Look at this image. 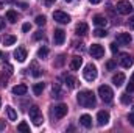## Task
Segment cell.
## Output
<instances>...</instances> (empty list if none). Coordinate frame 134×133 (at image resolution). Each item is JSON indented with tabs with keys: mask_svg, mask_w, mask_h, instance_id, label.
<instances>
[{
	"mask_svg": "<svg viewBox=\"0 0 134 133\" xmlns=\"http://www.w3.org/2000/svg\"><path fill=\"white\" fill-rule=\"evenodd\" d=\"M80 124H81L83 127H86V129H91V127H92V117H91L89 114H83V116L80 117Z\"/></svg>",
	"mask_w": 134,
	"mask_h": 133,
	"instance_id": "e0dca14e",
	"label": "cell"
},
{
	"mask_svg": "<svg viewBox=\"0 0 134 133\" xmlns=\"http://www.w3.org/2000/svg\"><path fill=\"white\" fill-rule=\"evenodd\" d=\"M52 91H53V97H56V99H61V97H63V91H61L59 83H53Z\"/></svg>",
	"mask_w": 134,
	"mask_h": 133,
	"instance_id": "7402d4cb",
	"label": "cell"
},
{
	"mask_svg": "<svg viewBox=\"0 0 134 133\" xmlns=\"http://www.w3.org/2000/svg\"><path fill=\"white\" fill-rule=\"evenodd\" d=\"M126 91H128V93H133V91H134V81H133V83H128Z\"/></svg>",
	"mask_w": 134,
	"mask_h": 133,
	"instance_id": "d590c367",
	"label": "cell"
},
{
	"mask_svg": "<svg viewBox=\"0 0 134 133\" xmlns=\"http://www.w3.org/2000/svg\"><path fill=\"white\" fill-rule=\"evenodd\" d=\"M117 44H120V45H130L131 44V34L130 33H120L117 36Z\"/></svg>",
	"mask_w": 134,
	"mask_h": 133,
	"instance_id": "7c38bea8",
	"label": "cell"
},
{
	"mask_svg": "<svg viewBox=\"0 0 134 133\" xmlns=\"http://www.w3.org/2000/svg\"><path fill=\"white\" fill-rule=\"evenodd\" d=\"M128 119H130V122H131V125L134 127V106L131 108V111H130V114H128Z\"/></svg>",
	"mask_w": 134,
	"mask_h": 133,
	"instance_id": "4dcf8cb0",
	"label": "cell"
},
{
	"mask_svg": "<svg viewBox=\"0 0 134 133\" xmlns=\"http://www.w3.org/2000/svg\"><path fill=\"white\" fill-rule=\"evenodd\" d=\"M76 102H78L81 106H84V108H92V106H95V103H97L95 94H94L92 91H81V93H78Z\"/></svg>",
	"mask_w": 134,
	"mask_h": 133,
	"instance_id": "6da1fadb",
	"label": "cell"
},
{
	"mask_svg": "<svg viewBox=\"0 0 134 133\" xmlns=\"http://www.w3.org/2000/svg\"><path fill=\"white\" fill-rule=\"evenodd\" d=\"M122 102H123V103H130V102H131V97H130L128 94H122Z\"/></svg>",
	"mask_w": 134,
	"mask_h": 133,
	"instance_id": "d6a6232c",
	"label": "cell"
},
{
	"mask_svg": "<svg viewBox=\"0 0 134 133\" xmlns=\"http://www.w3.org/2000/svg\"><path fill=\"white\" fill-rule=\"evenodd\" d=\"M111 50H112V53H117V44L115 42L111 44Z\"/></svg>",
	"mask_w": 134,
	"mask_h": 133,
	"instance_id": "f35d334b",
	"label": "cell"
},
{
	"mask_svg": "<svg viewBox=\"0 0 134 133\" xmlns=\"http://www.w3.org/2000/svg\"><path fill=\"white\" fill-rule=\"evenodd\" d=\"M5 129V121H0V130H3Z\"/></svg>",
	"mask_w": 134,
	"mask_h": 133,
	"instance_id": "b9f144b4",
	"label": "cell"
},
{
	"mask_svg": "<svg viewBox=\"0 0 134 133\" xmlns=\"http://www.w3.org/2000/svg\"><path fill=\"white\" fill-rule=\"evenodd\" d=\"M6 114H8L9 121H16L17 119V113H16V110L13 106H6Z\"/></svg>",
	"mask_w": 134,
	"mask_h": 133,
	"instance_id": "603a6c76",
	"label": "cell"
},
{
	"mask_svg": "<svg viewBox=\"0 0 134 133\" xmlns=\"http://www.w3.org/2000/svg\"><path fill=\"white\" fill-rule=\"evenodd\" d=\"M6 19H8L11 24H16L17 19H19V16H17V13H16L14 9H8V11H6Z\"/></svg>",
	"mask_w": 134,
	"mask_h": 133,
	"instance_id": "44dd1931",
	"label": "cell"
},
{
	"mask_svg": "<svg viewBox=\"0 0 134 133\" xmlns=\"http://www.w3.org/2000/svg\"><path fill=\"white\" fill-rule=\"evenodd\" d=\"M47 55H48V49L47 47H41L39 50H37V58H47Z\"/></svg>",
	"mask_w": 134,
	"mask_h": 133,
	"instance_id": "4316f807",
	"label": "cell"
},
{
	"mask_svg": "<svg viewBox=\"0 0 134 133\" xmlns=\"http://www.w3.org/2000/svg\"><path fill=\"white\" fill-rule=\"evenodd\" d=\"M98 96L101 97L103 102H111L114 99V93H112L111 86H108V85H101L98 88Z\"/></svg>",
	"mask_w": 134,
	"mask_h": 133,
	"instance_id": "7a4b0ae2",
	"label": "cell"
},
{
	"mask_svg": "<svg viewBox=\"0 0 134 133\" xmlns=\"http://www.w3.org/2000/svg\"><path fill=\"white\" fill-rule=\"evenodd\" d=\"M66 2H70V0H66Z\"/></svg>",
	"mask_w": 134,
	"mask_h": 133,
	"instance_id": "7dc6e473",
	"label": "cell"
},
{
	"mask_svg": "<svg viewBox=\"0 0 134 133\" xmlns=\"http://www.w3.org/2000/svg\"><path fill=\"white\" fill-rule=\"evenodd\" d=\"M0 58H3V53H2V52H0Z\"/></svg>",
	"mask_w": 134,
	"mask_h": 133,
	"instance_id": "f6af8a7d",
	"label": "cell"
},
{
	"mask_svg": "<svg viewBox=\"0 0 134 133\" xmlns=\"http://www.w3.org/2000/svg\"><path fill=\"white\" fill-rule=\"evenodd\" d=\"M27 91H28V88H27L25 85H16V86L13 88V94H14V96H25Z\"/></svg>",
	"mask_w": 134,
	"mask_h": 133,
	"instance_id": "5bb4252c",
	"label": "cell"
},
{
	"mask_svg": "<svg viewBox=\"0 0 134 133\" xmlns=\"http://www.w3.org/2000/svg\"><path fill=\"white\" fill-rule=\"evenodd\" d=\"M30 28H31L30 24H24V25H22V32H30Z\"/></svg>",
	"mask_w": 134,
	"mask_h": 133,
	"instance_id": "e575fe53",
	"label": "cell"
},
{
	"mask_svg": "<svg viewBox=\"0 0 134 133\" xmlns=\"http://www.w3.org/2000/svg\"><path fill=\"white\" fill-rule=\"evenodd\" d=\"M42 91H44V83H36V85L33 86V93L36 94V96H41Z\"/></svg>",
	"mask_w": 134,
	"mask_h": 133,
	"instance_id": "d4e9b609",
	"label": "cell"
},
{
	"mask_svg": "<svg viewBox=\"0 0 134 133\" xmlns=\"http://www.w3.org/2000/svg\"><path fill=\"white\" fill-rule=\"evenodd\" d=\"M83 64V58L81 57H73L70 61V69L72 70H80V67Z\"/></svg>",
	"mask_w": 134,
	"mask_h": 133,
	"instance_id": "2e32d148",
	"label": "cell"
},
{
	"mask_svg": "<svg viewBox=\"0 0 134 133\" xmlns=\"http://www.w3.org/2000/svg\"><path fill=\"white\" fill-rule=\"evenodd\" d=\"M108 122H109V113L104 111V110L98 111V114H97V124H98L100 127H103V125H106Z\"/></svg>",
	"mask_w": 134,
	"mask_h": 133,
	"instance_id": "30bf717a",
	"label": "cell"
},
{
	"mask_svg": "<svg viewBox=\"0 0 134 133\" xmlns=\"http://www.w3.org/2000/svg\"><path fill=\"white\" fill-rule=\"evenodd\" d=\"M31 70H33V75H34V77H39V75H41V72H39L41 69L37 67V64H36V63H31Z\"/></svg>",
	"mask_w": 134,
	"mask_h": 133,
	"instance_id": "83f0119b",
	"label": "cell"
},
{
	"mask_svg": "<svg viewBox=\"0 0 134 133\" xmlns=\"http://www.w3.org/2000/svg\"><path fill=\"white\" fill-rule=\"evenodd\" d=\"M14 58H16L19 63H24V61L27 60V50H25L24 47H17V49L14 50Z\"/></svg>",
	"mask_w": 134,
	"mask_h": 133,
	"instance_id": "8fae6325",
	"label": "cell"
},
{
	"mask_svg": "<svg viewBox=\"0 0 134 133\" xmlns=\"http://www.w3.org/2000/svg\"><path fill=\"white\" fill-rule=\"evenodd\" d=\"M117 11H119L120 14H131V13H133V5H131V2H128V0H120V2L117 3Z\"/></svg>",
	"mask_w": 134,
	"mask_h": 133,
	"instance_id": "5b68a950",
	"label": "cell"
},
{
	"mask_svg": "<svg viewBox=\"0 0 134 133\" xmlns=\"http://www.w3.org/2000/svg\"><path fill=\"white\" fill-rule=\"evenodd\" d=\"M123 83H125V74H123V72H119V74H115V75L112 77V85H114V86L119 88V86H122Z\"/></svg>",
	"mask_w": 134,
	"mask_h": 133,
	"instance_id": "4fadbf2b",
	"label": "cell"
},
{
	"mask_svg": "<svg viewBox=\"0 0 134 133\" xmlns=\"http://www.w3.org/2000/svg\"><path fill=\"white\" fill-rule=\"evenodd\" d=\"M45 2H47V3H48V5H50V3H53V2H55V0H45Z\"/></svg>",
	"mask_w": 134,
	"mask_h": 133,
	"instance_id": "7bdbcfd3",
	"label": "cell"
},
{
	"mask_svg": "<svg viewBox=\"0 0 134 133\" xmlns=\"http://www.w3.org/2000/svg\"><path fill=\"white\" fill-rule=\"evenodd\" d=\"M97 75H98V70H97V67L94 66V64H87V66L84 67V70H83V77L87 81H94L97 78Z\"/></svg>",
	"mask_w": 134,
	"mask_h": 133,
	"instance_id": "3957f363",
	"label": "cell"
},
{
	"mask_svg": "<svg viewBox=\"0 0 134 133\" xmlns=\"http://www.w3.org/2000/svg\"><path fill=\"white\" fill-rule=\"evenodd\" d=\"M115 66H117V64H115L114 61H108V63H106V67H108L109 70H112V69H115Z\"/></svg>",
	"mask_w": 134,
	"mask_h": 133,
	"instance_id": "836d02e7",
	"label": "cell"
},
{
	"mask_svg": "<svg viewBox=\"0 0 134 133\" xmlns=\"http://www.w3.org/2000/svg\"><path fill=\"white\" fill-rule=\"evenodd\" d=\"M63 63H64V55H59V57H58V61L55 63V66L59 67V66H63Z\"/></svg>",
	"mask_w": 134,
	"mask_h": 133,
	"instance_id": "1f68e13d",
	"label": "cell"
},
{
	"mask_svg": "<svg viewBox=\"0 0 134 133\" xmlns=\"http://www.w3.org/2000/svg\"><path fill=\"white\" fill-rule=\"evenodd\" d=\"M41 38H44V33H42V32H36V34H34V39H41Z\"/></svg>",
	"mask_w": 134,
	"mask_h": 133,
	"instance_id": "74e56055",
	"label": "cell"
},
{
	"mask_svg": "<svg viewBox=\"0 0 134 133\" xmlns=\"http://www.w3.org/2000/svg\"><path fill=\"white\" fill-rule=\"evenodd\" d=\"M89 53L92 55V58H101L104 55V49L101 47L100 44H92L89 47Z\"/></svg>",
	"mask_w": 134,
	"mask_h": 133,
	"instance_id": "52a82bcc",
	"label": "cell"
},
{
	"mask_svg": "<svg viewBox=\"0 0 134 133\" xmlns=\"http://www.w3.org/2000/svg\"><path fill=\"white\" fill-rule=\"evenodd\" d=\"M16 42V36H13V34H8V36H5V39H3V44L5 45H13Z\"/></svg>",
	"mask_w": 134,
	"mask_h": 133,
	"instance_id": "484cf974",
	"label": "cell"
},
{
	"mask_svg": "<svg viewBox=\"0 0 134 133\" xmlns=\"http://www.w3.org/2000/svg\"><path fill=\"white\" fill-rule=\"evenodd\" d=\"M134 60L130 57V55H122V58H120V64L125 67V69H130V67L133 66Z\"/></svg>",
	"mask_w": 134,
	"mask_h": 133,
	"instance_id": "9a60e30c",
	"label": "cell"
},
{
	"mask_svg": "<svg viewBox=\"0 0 134 133\" xmlns=\"http://www.w3.org/2000/svg\"><path fill=\"white\" fill-rule=\"evenodd\" d=\"M0 106H2V99H0Z\"/></svg>",
	"mask_w": 134,
	"mask_h": 133,
	"instance_id": "bcb514c9",
	"label": "cell"
},
{
	"mask_svg": "<svg viewBox=\"0 0 134 133\" xmlns=\"http://www.w3.org/2000/svg\"><path fill=\"white\" fill-rule=\"evenodd\" d=\"M128 27H130L131 30H134V16L130 19V22H128Z\"/></svg>",
	"mask_w": 134,
	"mask_h": 133,
	"instance_id": "8d00e7d4",
	"label": "cell"
},
{
	"mask_svg": "<svg viewBox=\"0 0 134 133\" xmlns=\"http://www.w3.org/2000/svg\"><path fill=\"white\" fill-rule=\"evenodd\" d=\"M3 28H5V19L0 17V30H3Z\"/></svg>",
	"mask_w": 134,
	"mask_h": 133,
	"instance_id": "ab89813d",
	"label": "cell"
},
{
	"mask_svg": "<svg viewBox=\"0 0 134 133\" xmlns=\"http://www.w3.org/2000/svg\"><path fill=\"white\" fill-rule=\"evenodd\" d=\"M94 34H95L97 38H104V36H106V32H104L103 28H97V30L94 32Z\"/></svg>",
	"mask_w": 134,
	"mask_h": 133,
	"instance_id": "f1b7e54d",
	"label": "cell"
},
{
	"mask_svg": "<svg viewBox=\"0 0 134 133\" xmlns=\"http://www.w3.org/2000/svg\"><path fill=\"white\" fill-rule=\"evenodd\" d=\"M131 81H134V72H133V75H131Z\"/></svg>",
	"mask_w": 134,
	"mask_h": 133,
	"instance_id": "ee69618b",
	"label": "cell"
},
{
	"mask_svg": "<svg viewBox=\"0 0 134 133\" xmlns=\"http://www.w3.org/2000/svg\"><path fill=\"white\" fill-rule=\"evenodd\" d=\"M67 111H69L67 105H64V103H59L58 106H55V110H53V116H55L56 119H63V117L67 114Z\"/></svg>",
	"mask_w": 134,
	"mask_h": 133,
	"instance_id": "ba28073f",
	"label": "cell"
},
{
	"mask_svg": "<svg viewBox=\"0 0 134 133\" xmlns=\"http://www.w3.org/2000/svg\"><path fill=\"white\" fill-rule=\"evenodd\" d=\"M89 2H91L92 5H98V3H100L101 0H89Z\"/></svg>",
	"mask_w": 134,
	"mask_h": 133,
	"instance_id": "60d3db41",
	"label": "cell"
},
{
	"mask_svg": "<svg viewBox=\"0 0 134 133\" xmlns=\"http://www.w3.org/2000/svg\"><path fill=\"white\" fill-rule=\"evenodd\" d=\"M64 39H66V32L61 30V28H56L55 33H53V41H55V44H56V45H61V44L64 42Z\"/></svg>",
	"mask_w": 134,
	"mask_h": 133,
	"instance_id": "9c48e42d",
	"label": "cell"
},
{
	"mask_svg": "<svg viewBox=\"0 0 134 133\" xmlns=\"http://www.w3.org/2000/svg\"><path fill=\"white\" fill-rule=\"evenodd\" d=\"M28 113H30V119L33 121V124H34V125H41V124L44 122L42 113H41V110H39L37 106H31Z\"/></svg>",
	"mask_w": 134,
	"mask_h": 133,
	"instance_id": "277c9868",
	"label": "cell"
},
{
	"mask_svg": "<svg viewBox=\"0 0 134 133\" xmlns=\"http://www.w3.org/2000/svg\"><path fill=\"white\" fill-rule=\"evenodd\" d=\"M17 130H19V132H24V133H30V125H28L25 121H22V122H19Z\"/></svg>",
	"mask_w": 134,
	"mask_h": 133,
	"instance_id": "cb8c5ba5",
	"label": "cell"
},
{
	"mask_svg": "<svg viewBox=\"0 0 134 133\" xmlns=\"http://www.w3.org/2000/svg\"><path fill=\"white\" fill-rule=\"evenodd\" d=\"M64 83L67 85V88H70V89H73V88L76 86V80H75V77H72L70 74H66V75H64Z\"/></svg>",
	"mask_w": 134,
	"mask_h": 133,
	"instance_id": "d6986e66",
	"label": "cell"
},
{
	"mask_svg": "<svg viewBox=\"0 0 134 133\" xmlns=\"http://www.w3.org/2000/svg\"><path fill=\"white\" fill-rule=\"evenodd\" d=\"M53 19L58 24H69L70 22V16L67 13H64V11H55L53 13Z\"/></svg>",
	"mask_w": 134,
	"mask_h": 133,
	"instance_id": "8992f818",
	"label": "cell"
},
{
	"mask_svg": "<svg viewBox=\"0 0 134 133\" xmlns=\"http://www.w3.org/2000/svg\"><path fill=\"white\" fill-rule=\"evenodd\" d=\"M44 24H45V16H37V17H36V25L41 27V25H44Z\"/></svg>",
	"mask_w": 134,
	"mask_h": 133,
	"instance_id": "f546056e",
	"label": "cell"
},
{
	"mask_svg": "<svg viewBox=\"0 0 134 133\" xmlns=\"http://www.w3.org/2000/svg\"><path fill=\"white\" fill-rule=\"evenodd\" d=\"M94 24L97 25V27H106V24H108V21H106V17L104 16H100V14H97L95 17H94Z\"/></svg>",
	"mask_w": 134,
	"mask_h": 133,
	"instance_id": "ffe728a7",
	"label": "cell"
},
{
	"mask_svg": "<svg viewBox=\"0 0 134 133\" xmlns=\"http://www.w3.org/2000/svg\"><path fill=\"white\" fill-rule=\"evenodd\" d=\"M87 30H89V27H87L86 22H80V24L76 25V28H75V32H76L78 36H84V34L87 33Z\"/></svg>",
	"mask_w": 134,
	"mask_h": 133,
	"instance_id": "ac0fdd59",
	"label": "cell"
}]
</instances>
